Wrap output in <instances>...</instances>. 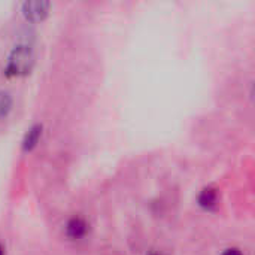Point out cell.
I'll list each match as a JSON object with an SVG mask.
<instances>
[{
	"label": "cell",
	"instance_id": "6da1fadb",
	"mask_svg": "<svg viewBox=\"0 0 255 255\" xmlns=\"http://www.w3.org/2000/svg\"><path fill=\"white\" fill-rule=\"evenodd\" d=\"M34 64V54L30 46L18 45L9 55L6 75L7 76H22L30 73Z\"/></svg>",
	"mask_w": 255,
	"mask_h": 255
},
{
	"label": "cell",
	"instance_id": "7a4b0ae2",
	"mask_svg": "<svg viewBox=\"0 0 255 255\" xmlns=\"http://www.w3.org/2000/svg\"><path fill=\"white\" fill-rule=\"evenodd\" d=\"M49 6L48 1H25L22 4V13L28 21H42L49 12Z\"/></svg>",
	"mask_w": 255,
	"mask_h": 255
},
{
	"label": "cell",
	"instance_id": "3957f363",
	"mask_svg": "<svg viewBox=\"0 0 255 255\" xmlns=\"http://www.w3.org/2000/svg\"><path fill=\"white\" fill-rule=\"evenodd\" d=\"M87 232H88V224L81 217H73L66 224V235H67V238H70L73 241L84 238L87 235Z\"/></svg>",
	"mask_w": 255,
	"mask_h": 255
},
{
	"label": "cell",
	"instance_id": "277c9868",
	"mask_svg": "<svg viewBox=\"0 0 255 255\" xmlns=\"http://www.w3.org/2000/svg\"><path fill=\"white\" fill-rule=\"evenodd\" d=\"M218 202V193L214 188H205L200 194H199V205L205 209H212L214 206H217Z\"/></svg>",
	"mask_w": 255,
	"mask_h": 255
},
{
	"label": "cell",
	"instance_id": "5b68a950",
	"mask_svg": "<svg viewBox=\"0 0 255 255\" xmlns=\"http://www.w3.org/2000/svg\"><path fill=\"white\" fill-rule=\"evenodd\" d=\"M40 134H42V126H39V124L33 126L28 130V133L25 134V137H24V142H22L24 151H31L37 145V142L40 139Z\"/></svg>",
	"mask_w": 255,
	"mask_h": 255
},
{
	"label": "cell",
	"instance_id": "8992f818",
	"mask_svg": "<svg viewBox=\"0 0 255 255\" xmlns=\"http://www.w3.org/2000/svg\"><path fill=\"white\" fill-rule=\"evenodd\" d=\"M12 109V97L7 91H0V118H4Z\"/></svg>",
	"mask_w": 255,
	"mask_h": 255
},
{
	"label": "cell",
	"instance_id": "52a82bcc",
	"mask_svg": "<svg viewBox=\"0 0 255 255\" xmlns=\"http://www.w3.org/2000/svg\"><path fill=\"white\" fill-rule=\"evenodd\" d=\"M223 255H242V253L236 248H229L223 253Z\"/></svg>",
	"mask_w": 255,
	"mask_h": 255
},
{
	"label": "cell",
	"instance_id": "ba28073f",
	"mask_svg": "<svg viewBox=\"0 0 255 255\" xmlns=\"http://www.w3.org/2000/svg\"><path fill=\"white\" fill-rule=\"evenodd\" d=\"M0 255H4V250H3V247L0 245Z\"/></svg>",
	"mask_w": 255,
	"mask_h": 255
},
{
	"label": "cell",
	"instance_id": "9c48e42d",
	"mask_svg": "<svg viewBox=\"0 0 255 255\" xmlns=\"http://www.w3.org/2000/svg\"><path fill=\"white\" fill-rule=\"evenodd\" d=\"M151 255H158V254H151Z\"/></svg>",
	"mask_w": 255,
	"mask_h": 255
}]
</instances>
